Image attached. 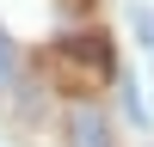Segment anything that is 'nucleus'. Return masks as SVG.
Wrapping results in <instances>:
<instances>
[{"instance_id":"nucleus-1","label":"nucleus","mask_w":154,"mask_h":147,"mask_svg":"<svg viewBox=\"0 0 154 147\" xmlns=\"http://www.w3.org/2000/svg\"><path fill=\"white\" fill-rule=\"evenodd\" d=\"M68 147H117L111 117H105L99 104H74V110H68Z\"/></svg>"},{"instance_id":"nucleus-2","label":"nucleus","mask_w":154,"mask_h":147,"mask_svg":"<svg viewBox=\"0 0 154 147\" xmlns=\"http://www.w3.org/2000/svg\"><path fill=\"white\" fill-rule=\"evenodd\" d=\"M68 68H86L93 80H111V43L105 37H62V49H56Z\"/></svg>"},{"instance_id":"nucleus-3","label":"nucleus","mask_w":154,"mask_h":147,"mask_svg":"<svg viewBox=\"0 0 154 147\" xmlns=\"http://www.w3.org/2000/svg\"><path fill=\"white\" fill-rule=\"evenodd\" d=\"M12 74H19V49H12V37L0 31V86H6Z\"/></svg>"}]
</instances>
